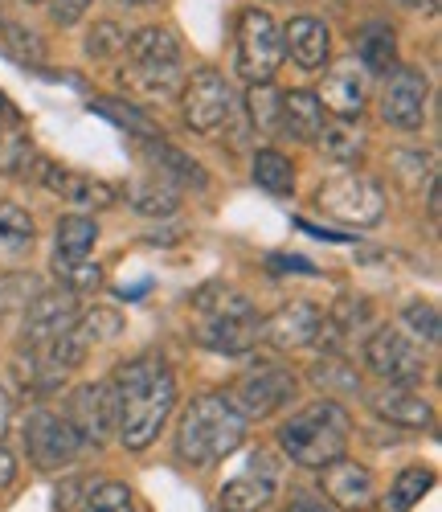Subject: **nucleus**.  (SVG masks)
Segmentation results:
<instances>
[{"mask_svg":"<svg viewBox=\"0 0 442 512\" xmlns=\"http://www.w3.org/2000/svg\"><path fill=\"white\" fill-rule=\"evenodd\" d=\"M115 431L131 451H144L176 406V377L160 357H140L115 369L111 377Z\"/></svg>","mask_w":442,"mask_h":512,"instance_id":"f257e3e1","label":"nucleus"},{"mask_svg":"<svg viewBox=\"0 0 442 512\" xmlns=\"http://www.w3.org/2000/svg\"><path fill=\"white\" fill-rule=\"evenodd\" d=\"M246 439V418L230 406L226 394H201L185 418H181V435H176V451L193 467H209L221 463L226 455H234Z\"/></svg>","mask_w":442,"mask_h":512,"instance_id":"f03ea898","label":"nucleus"},{"mask_svg":"<svg viewBox=\"0 0 442 512\" xmlns=\"http://www.w3.org/2000/svg\"><path fill=\"white\" fill-rule=\"evenodd\" d=\"M193 336L213 353H246L262 336V316L242 291H201L193 300Z\"/></svg>","mask_w":442,"mask_h":512,"instance_id":"7ed1b4c3","label":"nucleus"},{"mask_svg":"<svg viewBox=\"0 0 442 512\" xmlns=\"http://www.w3.org/2000/svg\"><path fill=\"white\" fill-rule=\"evenodd\" d=\"M127 66H123V87L136 91L140 99H164L181 87V41L168 29L148 25L127 37Z\"/></svg>","mask_w":442,"mask_h":512,"instance_id":"20e7f679","label":"nucleus"},{"mask_svg":"<svg viewBox=\"0 0 442 512\" xmlns=\"http://www.w3.org/2000/svg\"><path fill=\"white\" fill-rule=\"evenodd\" d=\"M279 443L283 451L303 463V467H324L332 459L344 455V443H348V414L336 406V402H316L299 410L283 431H279Z\"/></svg>","mask_w":442,"mask_h":512,"instance_id":"39448f33","label":"nucleus"},{"mask_svg":"<svg viewBox=\"0 0 442 512\" xmlns=\"http://www.w3.org/2000/svg\"><path fill=\"white\" fill-rule=\"evenodd\" d=\"M320 209L344 226H377L385 213V189L365 173H340L320 185Z\"/></svg>","mask_w":442,"mask_h":512,"instance_id":"423d86ee","label":"nucleus"},{"mask_svg":"<svg viewBox=\"0 0 442 512\" xmlns=\"http://www.w3.org/2000/svg\"><path fill=\"white\" fill-rule=\"evenodd\" d=\"M283 62V33L271 13L246 9L238 21V70L250 82H271Z\"/></svg>","mask_w":442,"mask_h":512,"instance_id":"0eeeda50","label":"nucleus"},{"mask_svg":"<svg viewBox=\"0 0 442 512\" xmlns=\"http://www.w3.org/2000/svg\"><path fill=\"white\" fill-rule=\"evenodd\" d=\"M365 361L381 381H389V386H414V381H422V373H426L422 349L402 328H377L365 345Z\"/></svg>","mask_w":442,"mask_h":512,"instance_id":"6e6552de","label":"nucleus"},{"mask_svg":"<svg viewBox=\"0 0 442 512\" xmlns=\"http://www.w3.org/2000/svg\"><path fill=\"white\" fill-rule=\"evenodd\" d=\"M291 398H295V373L279 369V365L250 369L246 377L234 381V390H230V406L242 418H267L279 406H287Z\"/></svg>","mask_w":442,"mask_h":512,"instance_id":"1a4fd4ad","label":"nucleus"},{"mask_svg":"<svg viewBox=\"0 0 442 512\" xmlns=\"http://www.w3.org/2000/svg\"><path fill=\"white\" fill-rule=\"evenodd\" d=\"M426 103H430V82L418 66H397L381 91V119L402 127V132H418L426 119Z\"/></svg>","mask_w":442,"mask_h":512,"instance_id":"9d476101","label":"nucleus"},{"mask_svg":"<svg viewBox=\"0 0 442 512\" xmlns=\"http://www.w3.org/2000/svg\"><path fill=\"white\" fill-rule=\"evenodd\" d=\"M25 447H29V459L41 467V472H54V467H66L78 455V435H74L70 418L41 406V410L29 414Z\"/></svg>","mask_w":442,"mask_h":512,"instance_id":"9b49d317","label":"nucleus"},{"mask_svg":"<svg viewBox=\"0 0 442 512\" xmlns=\"http://www.w3.org/2000/svg\"><path fill=\"white\" fill-rule=\"evenodd\" d=\"M185 123L193 127V132L201 136H213L221 123L230 119L234 111V91H230V82L221 78L217 70H197L193 82L185 87Z\"/></svg>","mask_w":442,"mask_h":512,"instance_id":"f8f14e48","label":"nucleus"},{"mask_svg":"<svg viewBox=\"0 0 442 512\" xmlns=\"http://www.w3.org/2000/svg\"><path fill=\"white\" fill-rule=\"evenodd\" d=\"M78 320V295L74 291H37L33 304L25 308V345H50L66 336Z\"/></svg>","mask_w":442,"mask_h":512,"instance_id":"ddd939ff","label":"nucleus"},{"mask_svg":"<svg viewBox=\"0 0 442 512\" xmlns=\"http://www.w3.org/2000/svg\"><path fill=\"white\" fill-rule=\"evenodd\" d=\"M320 488H324V496H328L336 508H344V512H365V508L373 504V496H377L369 467L357 463V459H344V455L332 459V463H324Z\"/></svg>","mask_w":442,"mask_h":512,"instance_id":"4468645a","label":"nucleus"},{"mask_svg":"<svg viewBox=\"0 0 442 512\" xmlns=\"http://www.w3.org/2000/svg\"><path fill=\"white\" fill-rule=\"evenodd\" d=\"M316 99H320V107H328L336 119H357V115L365 111V103H369V70H365L361 62H352V58L336 62V66L328 70L324 91H320Z\"/></svg>","mask_w":442,"mask_h":512,"instance_id":"2eb2a0df","label":"nucleus"},{"mask_svg":"<svg viewBox=\"0 0 442 512\" xmlns=\"http://www.w3.org/2000/svg\"><path fill=\"white\" fill-rule=\"evenodd\" d=\"M70 426L78 443H95L103 447L115 431V402H111V386H82L70 402Z\"/></svg>","mask_w":442,"mask_h":512,"instance_id":"dca6fc26","label":"nucleus"},{"mask_svg":"<svg viewBox=\"0 0 442 512\" xmlns=\"http://www.w3.org/2000/svg\"><path fill=\"white\" fill-rule=\"evenodd\" d=\"M271 496H275V467L267 463V455H254L246 472L221 484V512H258L271 504Z\"/></svg>","mask_w":442,"mask_h":512,"instance_id":"f3484780","label":"nucleus"},{"mask_svg":"<svg viewBox=\"0 0 442 512\" xmlns=\"http://www.w3.org/2000/svg\"><path fill=\"white\" fill-rule=\"evenodd\" d=\"M320 324H324V312L316 304L295 300V304L279 308L271 320H262V336H267L275 349L291 353V349H303V345H316Z\"/></svg>","mask_w":442,"mask_h":512,"instance_id":"a211bd4d","label":"nucleus"},{"mask_svg":"<svg viewBox=\"0 0 442 512\" xmlns=\"http://www.w3.org/2000/svg\"><path fill=\"white\" fill-rule=\"evenodd\" d=\"M283 50L295 58L299 70H320V66L328 62V50H332L328 25L316 21V17H295V21L283 29Z\"/></svg>","mask_w":442,"mask_h":512,"instance_id":"6ab92c4d","label":"nucleus"},{"mask_svg":"<svg viewBox=\"0 0 442 512\" xmlns=\"http://www.w3.org/2000/svg\"><path fill=\"white\" fill-rule=\"evenodd\" d=\"M46 185H50L62 201H70V205H78V209H107V205L115 201L111 185L86 177V173H74V168H62V164H46Z\"/></svg>","mask_w":442,"mask_h":512,"instance_id":"aec40b11","label":"nucleus"},{"mask_svg":"<svg viewBox=\"0 0 442 512\" xmlns=\"http://www.w3.org/2000/svg\"><path fill=\"white\" fill-rule=\"evenodd\" d=\"M373 410L393 426H406V431H422V426L434 422L430 402L414 390H402V386H389L385 394H373Z\"/></svg>","mask_w":442,"mask_h":512,"instance_id":"412c9836","label":"nucleus"},{"mask_svg":"<svg viewBox=\"0 0 442 512\" xmlns=\"http://www.w3.org/2000/svg\"><path fill=\"white\" fill-rule=\"evenodd\" d=\"M324 132V107L312 91H291L283 95V127L279 136H295L299 144H316V136Z\"/></svg>","mask_w":442,"mask_h":512,"instance_id":"4be33fe9","label":"nucleus"},{"mask_svg":"<svg viewBox=\"0 0 442 512\" xmlns=\"http://www.w3.org/2000/svg\"><path fill=\"white\" fill-rule=\"evenodd\" d=\"M95 242H99L95 218H82V213H74V218H62L58 222V263H82V259H91Z\"/></svg>","mask_w":442,"mask_h":512,"instance_id":"5701e85b","label":"nucleus"},{"mask_svg":"<svg viewBox=\"0 0 442 512\" xmlns=\"http://www.w3.org/2000/svg\"><path fill=\"white\" fill-rule=\"evenodd\" d=\"M430 488H434V476L426 472V467H406V472L393 480V488L381 496L377 512H410Z\"/></svg>","mask_w":442,"mask_h":512,"instance_id":"b1692460","label":"nucleus"},{"mask_svg":"<svg viewBox=\"0 0 442 512\" xmlns=\"http://www.w3.org/2000/svg\"><path fill=\"white\" fill-rule=\"evenodd\" d=\"M246 107H250V119L258 127V136H279V127H283V91H275L271 82H250Z\"/></svg>","mask_w":442,"mask_h":512,"instance_id":"393cba45","label":"nucleus"},{"mask_svg":"<svg viewBox=\"0 0 442 512\" xmlns=\"http://www.w3.org/2000/svg\"><path fill=\"white\" fill-rule=\"evenodd\" d=\"M254 181H258V189H267L271 197H291V189H295V168H291V160H287L283 152L262 148V152L254 156Z\"/></svg>","mask_w":442,"mask_h":512,"instance_id":"a878e982","label":"nucleus"},{"mask_svg":"<svg viewBox=\"0 0 442 512\" xmlns=\"http://www.w3.org/2000/svg\"><path fill=\"white\" fill-rule=\"evenodd\" d=\"M316 144L332 164H357V156L365 152V136L357 132V127H348V119L324 123V132L316 136Z\"/></svg>","mask_w":442,"mask_h":512,"instance_id":"bb28decb","label":"nucleus"},{"mask_svg":"<svg viewBox=\"0 0 442 512\" xmlns=\"http://www.w3.org/2000/svg\"><path fill=\"white\" fill-rule=\"evenodd\" d=\"M357 54H361V66L365 70H389L397 62V41H393V29L385 25H369L361 37H357Z\"/></svg>","mask_w":442,"mask_h":512,"instance_id":"cd10ccee","label":"nucleus"},{"mask_svg":"<svg viewBox=\"0 0 442 512\" xmlns=\"http://www.w3.org/2000/svg\"><path fill=\"white\" fill-rule=\"evenodd\" d=\"M33 218L21 205H0V254H25L33 246Z\"/></svg>","mask_w":442,"mask_h":512,"instance_id":"c85d7f7f","label":"nucleus"},{"mask_svg":"<svg viewBox=\"0 0 442 512\" xmlns=\"http://www.w3.org/2000/svg\"><path fill=\"white\" fill-rule=\"evenodd\" d=\"M131 205L140 213H172L181 205V197H176V185H168L164 177H148L131 185Z\"/></svg>","mask_w":442,"mask_h":512,"instance_id":"c756f323","label":"nucleus"},{"mask_svg":"<svg viewBox=\"0 0 442 512\" xmlns=\"http://www.w3.org/2000/svg\"><path fill=\"white\" fill-rule=\"evenodd\" d=\"M123 328V316L111 312V308H95V312H86L74 320V336L82 340V349H91V345H103V340H115Z\"/></svg>","mask_w":442,"mask_h":512,"instance_id":"7c9ffc66","label":"nucleus"},{"mask_svg":"<svg viewBox=\"0 0 442 512\" xmlns=\"http://www.w3.org/2000/svg\"><path fill=\"white\" fill-rule=\"evenodd\" d=\"M82 512H136V496H131L127 484H99L86 496Z\"/></svg>","mask_w":442,"mask_h":512,"instance_id":"2f4dec72","label":"nucleus"},{"mask_svg":"<svg viewBox=\"0 0 442 512\" xmlns=\"http://www.w3.org/2000/svg\"><path fill=\"white\" fill-rule=\"evenodd\" d=\"M127 29L123 25H115V21H99L95 25V33L86 37V54H95V58H119L123 50H127Z\"/></svg>","mask_w":442,"mask_h":512,"instance_id":"473e14b6","label":"nucleus"},{"mask_svg":"<svg viewBox=\"0 0 442 512\" xmlns=\"http://www.w3.org/2000/svg\"><path fill=\"white\" fill-rule=\"evenodd\" d=\"M5 50L17 58V62H25V66H41V58H46V50H41V41L33 37V33H25L21 25H5Z\"/></svg>","mask_w":442,"mask_h":512,"instance_id":"72a5a7b5","label":"nucleus"},{"mask_svg":"<svg viewBox=\"0 0 442 512\" xmlns=\"http://www.w3.org/2000/svg\"><path fill=\"white\" fill-rule=\"evenodd\" d=\"M54 271L62 275L66 291H74V295L95 291V287H99V279H103L99 263H91V259H82V263H54Z\"/></svg>","mask_w":442,"mask_h":512,"instance_id":"f704fd0d","label":"nucleus"},{"mask_svg":"<svg viewBox=\"0 0 442 512\" xmlns=\"http://www.w3.org/2000/svg\"><path fill=\"white\" fill-rule=\"evenodd\" d=\"M316 386L324 390V394H336V390H361V377L357 373H352L344 361H324V365H316Z\"/></svg>","mask_w":442,"mask_h":512,"instance_id":"c9c22d12","label":"nucleus"},{"mask_svg":"<svg viewBox=\"0 0 442 512\" xmlns=\"http://www.w3.org/2000/svg\"><path fill=\"white\" fill-rule=\"evenodd\" d=\"M402 320L410 324L414 336H426V340H438V308L434 304H410L402 312Z\"/></svg>","mask_w":442,"mask_h":512,"instance_id":"e433bc0d","label":"nucleus"},{"mask_svg":"<svg viewBox=\"0 0 442 512\" xmlns=\"http://www.w3.org/2000/svg\"><path fill=\"white\" fill-rule=\"evenodd\" d=\"M86 5H91V0H50V13L58 25H74L86 13Z\"/></svg>","mask_w":442,"mask_h":512,"instance_id":"4c0bfd02","label":"nucleus"},{"mask_svg":"<svg viewBox=\"0 0 442 512\" xmlns=\"http://www.w3.org/2000/svg\"><path fill=\"white\" fill-rule=\"evenodd\" d=\"M29 156H33V144H29V140H17L5 156H0V173H13V177H17V173H21V164H25Z\"/></svg>","mask_w":442,"mask_h":512,"instance_id":"58836bf2","label":"nucleus"},{"mask_svg":"<svg viewBox=\"0 0 442 512\" xmlns=\"http://www.w3.org/2000/svg\"><path fill=\"white\" fill-rule=\"evenodd\" d=\"M13 476H17V463H13V455L5 447H0V488L13 484Z\"/></svg>","mask_w":442,"mask_h":512,"instance_id":"ea45409f","label":"nucleus"},{"mask_svg":"<svg viewBox=\"0 0 442 512\" xmlns=\"http://www.w3.org/2000/svg\"><path fill=\"white\" fill-rule=\"evenodd\" d=\"M9 422H13V402H9V394H5V390H0V439H5Z\"/></svg>","mask_w":442,"mask_h":512,"instance_id":"a19ab883","label":"nucleus"},{"mask_svg":"<svg viewBox=\"0 0 442 512\" xmlns=\"http://www.w3.org/2000/svg\"><path fill=\"white\" fill-rule=\"evenodd\" d=\"M397 5H406V9H438V0H397Z\"/></svg>","mask_w":442,"mask_h":512,"instance_id":"79ce46f5","label":"nucleus"},{"mask_svg":"<svg viewBox=\"0 0 442 512\" xmlns=\"http://www.w3.org/2000/svg\"><path fill=\"white\" fill-rule=\"evenodd\" d=\"M287 512H324V508H320V504H291Z\"/></svg>","mask_w":442,"mask_h":512,"instance_id":"37998d69","label":"nucleus"},{"mask_svg":"<svg viewBox=\"0 0 442 512\" xmlns=\"http://www.w3.org/2000/svg\"><path fill=\"white\" fill-rule=\"evenodd\" d=\"M123 5H152V0H123Z\"/></svg>","mask_w":442,"mask_h":512,"instance_id":"c03bdc74","label":"nucleus"}]
</instances>
